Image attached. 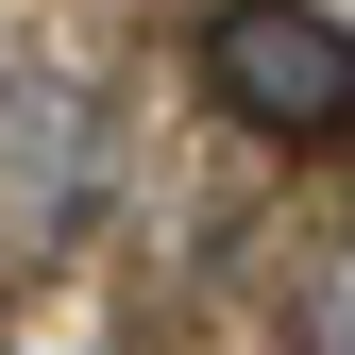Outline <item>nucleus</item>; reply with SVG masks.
<instances>
[{
	"instance_id": "2",
	"label": "nucleus",
	"mask_w": 355,
	"mask_h": 355,
	"mask_svg": "<svg viewBox=\"0 0 355 355\" xmlns=\"http://www.w3.org/2000/svg\"><path fill=\"white\" fill-rule=\"evenodd\" d=\"M102 102L68 68H0V254H68L102 220Z\"/></svg>"
},
{
	"instance_id": "3",
	"label": "nucleus",
	"mask_w": 355,
	"mask_h": 355,
	"mask_svg": "<svg viewBox=\"0 0 355 355\" xmlns=\"http://www.w3.org/2000/svg\"><path fill=\"white\" fill-rule=\"evenodd\" d=\"M288 338H304V355H355V220H338V237H304V271H288Z\"/></svg>"
},
{
	"instance_id": "1",
	"label": "nucleus",
	"mask_w": 355,
	"mask_h": 355,
	"mask_svg": "<svg viewBox=\"0 0 355 355\" xmlns=\"http://www.w3.org/2000/svg\"><path fill=\"white\" fill-rule=\"evenodd\" d=\"M203 85H220V119H254V136H288V153L355 136V34L322 0H220L203 17Z\"/></svg>"
}]
</instances>
